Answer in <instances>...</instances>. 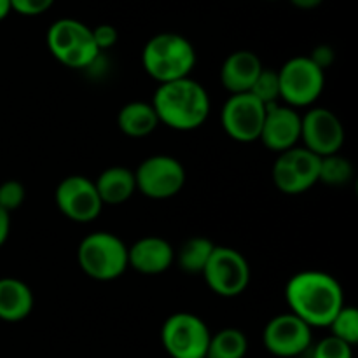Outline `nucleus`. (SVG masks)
Here are the masks:
<instances>
[{
	"label": "nucleus",
	"mask_w": 358,
	"mask_h": 358,
	"mask_svg": "<svg viewBox=\"0 0 358 358\" xmlns=\"http://www.w3.org/2000/svg\"><path fill=\"white\" fill-rule=\"evenodd\" d=\"M136 191L149 199L175 198L185 185V168L177 157L156 154L138 164L135 171Z\"/></svg>",
	"instance_id": "9"
},
{
	"label": "nucleus",
	"mask_w": 358,
	"mask_h": 358,
	"mask_svg": "<svg viewBox=\"0 0 358 358\" xmlns=\"http://www.w3.org/2000/svg\"><path fill=\"white\" fill-rule=\"evenodd\" d=\"M55 201L66 219L80 224L94 220L103 208L94 180L84 175H70L63 178L56 187Z\"/></svg>",
	"instance_id": "13"
},
{
	"label": "nucleus",
	"mask_w": 358,
	"mask_h": 358,
	"mask_svg": "<svg viewBox=\"0 0 358 358\" xmlns=\"http://www.w3.org/2000/svg\"><path fill=\"white\" fill-rule=\"evenodd\" d=\"M355 168L348 157L341 154L320 157V171H318V182L331 187H343L353 180Z\"/></svg>",
	"instance_id": "23"
},
{
	"label": "nucleus",
	"mask_w": 358,
	"mask_h": 358,
	"mask_svg": "<svg viewBox=\"0 0 358 358\" xmlns=\"http://www.w3.org/2000/svg\"><path fill=\"white\" fill-rule=\"evenodd\" d=\"M117 126L129 138H143L156 131L159 119L149 101H129L119 110Z\"/></svg>",
	"instance_id": "19"
},
{
	"label": "nucleus",
	"mask_w": 358,
	"mask_h": 358,
	"mask_svg": "<svg viewBox=\"0 0 358 358\" xmlns=\"http://www.w3.org/2000/svg\"><path fill=\"white\" fill-rule=\"evenodd\" d=\"M77 262L84 275L96 282H112L128 269V247L114 233L94 231L77 247Z\"/></svg>",
	"instance_id": "4"
},
{
	"label": "nucleus",
	"mask_w": 358,
	"mask_h": 358,
	"mask_svg": "<svg viewBox=\"0 0 358 358\" xmlns=\"http://www.w3.org/2000/svg\"><path fill=\"white\" fill-rule=\"evenodd\" d=\"M45 44L52 58L69 69H87L100 56L91 28L73 17H59L51 23Z\"/></svg>",
	"instance_id": "5"
},
{
	"label": "nucleus",
	"mask_w": 358,
	"mask_h": 358,
	"mask_svg": "<svg viewBox=\"0 0 358 358\" xmlns=\"http://www.w3.org/2000/svg\"><path fill=\"white\" fill-rule=\"evenodd\" d=\"M210 336L205 320L185 311L168 317L161 327V343L170 358H206Z\"/></svg>",
	"instance_id": "7"
},
{
	"label": "nucleus",
	"mask_w": 358,
	"mask_h": 358,
	"mask_svg": "<svg viewBox=\"0 0 358 358\" xmlns=\"http://www.w3.org/2000/svg\"><path fill=\"white\" fill-rule=\"evenodd\" d=\"M287 163L290 164L292 171L303 187L310 191L315 184H318V171H320V157L304 147H292V149L282 152Z\"/></svg>",
	"instance_id": "22"
},
{
	"label": "nucleus",
	"mask_w": 358,
	"mask_h": 358,
	"mask_svg": "<svg viewBox=\"0 0 358 358\" xmlns=\"http://www.w3.org/2000/svg\"><path fill=\"white\" fill-rule=\"evenodd\" d=\"M175 262V248L161 236H143L128 247V268L140 275H161Z\"/></svg>",
	"instance_id": "15"
},
{
	"label": "nucleus",
	"mask_w": 358,
	"mask_h": 358,
	"mask_svg": "<svg viewBox=\"0 0 358 358\" xmlns=\"http://www.w3.org/2000/svg\"><path fill=\"white\" fill-rule=\"evenodd\" d=\"M289 2L292 3V6L296 7V9L313 10V9H317V7H320L324 0H289Z\"/></svg>",
	"instance_id": "33"
},
{
	"label": "nucleus",
	"mask_w": 358,
	"mask_h": 358,
	"mask_svg": "<svg viewBox=\"0 0 358 358\" xmlns=\"http://www.w3.org/2000/svg\"><path fill=\"white\" fill-rule=\"evenodd\" d=\"M280 100L296 108L311 107L325 87V72L308 56H294L278 70Z\"/></svg>",
	"instance_id": "6"
},
{
	"label": "nucleus",
	"mask_w": 358,
	"mask_h": 358,
	"mask_svg": "<svg viewBox=\"0 0 358 358\" xmlns=\"http://www.w3.org/2000/svg\"><path fill=\"white\" fill-rule=\"evenodd\" d=\"M269 2H273V0H269Z\"/></svg>",
	"instance_id": "35"
},
{
	"label": "nucleus",
	"mask_w": 358,
	"mask_h": 358,
	"mask_svg": "<svg viewBox=\"0 0 358 358\" xmlns=\"http://www.w3.org/2000/svg\"><path fill=\"white\" fill-rule=\"evenodd\" d=\"M150 103L156 110L159 124L175 131H192L201 128L212 110L208 91L191 77L159 84Z\"/></svg>",
	"instance_id": "2"
},
{
	"label": "nucleus",
	"mask_w": 358,
	"mask_h": 358,
	"mask_svg": "<svg viewBox=\"0 0 358 358\" xmlns=\"http://www.w3.org/2000/svg\"><path fill=\"white\" fill-rule=\"evenodd\" d=\"M27 198V189L20 180H6L0 184V208L6 212H14L20 208Z\"/></svg>",
	"instance_id": "28"
},
{
	"label": "nucleus",
	"mask_w": 358,
	"mask_h": 358,
	"mask_svg": "<svg viewBox=\"0 0 358 358\" xmlns=\"http://www.w3.org/2000/svg\"><path fill=\"white\" fill-rule=\"evenodd\" d=\"M262 69L261 58L254 51L240 49L224 59L220 66V83L231 94L248 93Z\"/></svg>",
	"instance_id": "16"
},
{
	"label": "nucleus",
	"mask_w": 358,
	"mask_h": 358,
	"mask_svg": "<svg viewBox=\"0 0 358 358\" xmlns=\"http://www.w3.org/2000/svg\"><path fill=\"white\" fill-rule=\"evenodd\" d=\"M248 93L254 94L259 101H262V103L268 105V107L269 105L280 103L278 70L262 69Z\"/></svg>",
	"instance_id": "25"
},
{
	"label": "nucleus",
	"mask_w": 358,
	"mask_h": 358,
	"mask_svg": "<svg viewBox=\"0 0 358 358\" xmlns=\"http://www.w3.org/2000/svg\"><path fill=\"white\" fill-rule=\"evenodd\" d=\"M313 329L294 313H282L266 324L262 341L273 357L296 358L306 353L313 343Z\"/></svg>",
	"instance_id": "12"
},
{
	"label": "nucleus",
	"mask_w": 358,
	"mask_h": 358,
	"mask_svg": "<svg viewBox=\"0 0 358 358\" xmlns=\"http://www.w3.org/2000/svg\"><path fill=\"white\" fill-rule=\"evenodd\" d=\"M261 140L273 152H285L301 142V112L283 103L269 105Z\"/></svg>",
	"instance_id": "14"
},
{
	"label": "nucleus",
	"mask_w": 358,
	"mask_h": 358,
	"mask_svg": "<svg viewBox=\"0 0 358 358\" xmlns=\"http://www.w3.org/2000/svg\"><path fill=\"white\" fill-rule=\"evenodd\" d=\"M201 275L213 294L220 297H236L247 290L252 273L247 257L240 250L215 245Z\"/></svg>",
	"instance_id": "8"
},
{
	"label": "nucleus",
	"mask_w": 358,
	"mask_h": 358,
	"mask_svg": "<svg viewBox=\"0 0 358 358\" xmlns=\"http://www.w3.org/2000/svg\"><path fill=\"white\" fill-rule=\"evenodd\" d=\"M285 299L290 313L310 325L325 329L345 306V292L338 280L324 271H301L289 280Z\"/></svg>",
	"instance_id": "1"
},
{
	"label": "nucleus",
	"mask_w": 358,
	"mask_h": 358,
	"mask_svg": "<svg viewBox=\"0 0 358 358\" xmlns=\"http://www.w3.org/2000/svg\"><path fill=\"white\" fill-rule=\"evenodd\" d=\"M248 352V339L243 331L227 327L210 336L206 358H245Z\"/></svg>",
	"instance_id": "21"
},
{
	"label": "nucleus",
	"mask_w": 358,
	"mask_h": 358,
	"mask_svg": "<svg viewBox=\"0 0 358 358\" xmlns=\"http://www.w3.org/2000/svg\"><path fill=\"white\" fill-rule=\"evenodd\" d=\"M268 105L254 94H231L220 112V122L229 138L240 143H252L261 138Z\"/></svg>",
	"instance_id": "10"
},
{
	"label": "nucleus",
	"mask_w": 358,
	"mask_h": 358,
	"mask_svg": "<svg viewBox=\"0 0 358 358\" xmlns=\"http://www.w3.org/2000/svg\"><path fill=\"white\" fill-rule=\"evenodd\" d=\"M308 58H310L311 62L318 66V69H322L325 72V70H327L329 66L334 63L336 52L329 44H318L317 48L311 51V55L308 56Z\"/></svg>",
	"instance_id": "31"
},
{
	"label": "nucleus",
	"mask_w": 358,
	"mask_h": 358,
	"mask_svg": "<svg viewBox=\"0 0 358 358\" xmlns=\"http://www.w3.org/2000/svg\"><path fill=\"white\" fill-rule=\"evenodd\" d=\"M311 358H353V346L327 336L313 346Z\"/></svg>",
	"instance_id": "27"
},
{
	"label": "nucleus",
	"mask_w": 358,
	"mask_h": 358,
	"mask_svg": "<svg viewBox=\"0 0 358 358\" xmlns=\"http://www.w3.org/2000/svg\"><path fill=\"white\" fill-rule=\"evenodd\" d=\"M93 31V38H94V44H96L98 51H105V49H110L117 44V38H119V31L117 28L112 27V24H98V27L91 28Z\"/></svg>",
	"instance_id": "30"
},
{
	"label": "nucleus",
	"mask_w": 358,
	"mask_h": 358,
	"mask_svg": "<svg viewBox=\"0 0 358 358\" xmlns=\"http://www.w3.org/2000/svg\"><path fill=\"white\" fill-rule=\"evenodd\" d=\"M212 240L205 236H194L189 238L187 241L182 243V247L175 252V261H177L178 268L191 275H201L205 266L208 264L210 257L213 254Z\"/></svg>",
	"instance_id": "20"
},
{
	"label": "nucleus",
	"mask_w": 358,
	"mask_h": 358,
	"mask_svg": "<svg viewBox=\"0 0 358 358\" xmlns=\"http://www.w3.org/2000/svg\"><path fill=\"white\" fill-rule=\"evenodd\" d=\"M273 184L276 185L278 191H282L283 194H303L306 192V189L303 187V184L299 182V178L296 177V173L292 171L290 164L287 163L285 157L282 154H278L275 164H273Z\"/></svg>",
	"instance_id": "26"
},
{
	"label": "nucleus",
	"mask_w": 358,
	"mask_h": 358,
	"mask_svg": "<svg viewBox=\"0 0 358 358\" xmlns=\"http://www.w3.org/2000/svg\"><path fill=\"white\" fill-rule=\"evenodd\" d=\"M55 0H10V10L21 16H41L49 10Z\"/></svg>",
	"instance_id": "29"
},
{
	"label": "nucleus",
	"mask_w": 358,
	"mask_h": 358,
	"mask_svg": "<svg viewBox=\"0 0 358 358\" xmlns=\"http://www.w3.org/2000/svg\"><path fill=\"white\" fill-rule=\"evenodd\" d=\"M301 140L304 149L318 157L339 154L345 145V126L331 108L310 107L301 114Z\"/></svg>",
	"instance_id": "11"
},
{
	"label": "nucleus",
	"mask_w": 358,
	"mask_h": 358,
	"mask_svg": "<svg viewBox=\"0 0 358 358\" xmlns=\"http://www.w3.org/2000/svg\"><path fill=\"white\" fill-rule=\"evenodd\" d=\"M196 59L198 56L192 42L173 31H163L150 37L142 51L143 70L159 84L191 76Z\"/></svg>",
	"instance_id": "3"
},
{
	"label": "nucleus",
	"mask_w": 358,
	"mask_h": 358,
	"mask_svg": "<svg viewBox=\"0 0 358 358\" xmlns=\"http://www.w3.org/2000/svg\"><path fill=\"white\" fill-rule=\"evenodd\" d=\"M94 187L103 206L122 205L136 192L135 173L126 166H110L98 175Z\"/></svg>",
	"instance_id": "18"
},
{
	"label": "nucleus",
	"mask_w": 358,
	"mask_h": 358,
	"mask_svg": "<svg viewBox=\"0 0 358 358\" xmlns=\"http://www.w3.org/2000/svg\"><path fill=\"white\" fill-rule=\"evenodd\" d=\"M332 338L339 339V341L346 343L350 346H355L358 343V311L353 306H343L338 311L334 318H332L331 325Z\"/></svg>",
	"instance_id": "24"
},
{
	"label": "nucleus",
	"mask_w": 358,
	"mask_h": 358,
	"mask_svg": "<svg viewBox=\"0 0 358 358\" xmlns=\"http://www.w3.org/2000/svg\"><path fill=\"white\" fill-rule=\"evenodd\" d=\"M10 13V0H0V21L6 20Z\"/></svg>",
	"instance_id": "34"
},
{
	"label": "nucleus",
	"mask_w": 358,
	"mask_h": 358,
	"mask_svg": "<svg viewBox=\"0 0 358 358\" xmlns=\"http://www.w3.org/2000/svg\"><path fill=\"white\" fill-rule=\"evenodd\" d=\"M10 234V213L6 212L3 208H0V247L6 245V241L9 240Z\"/></svg>",
	"instance_id": "32"
},
{
	"label": "nucleus",
	"mask_w": 358,
	"mask_h": 358,
	"mask_svg": "<svg viewBox=\"0 0 358 358\" xmlns=\"http://www.w3.org/2000/svg\"><path fill=\"white\" fill-rule=\"evenodd\" d=\"M34 292L20 278H0V320L17 324L30 317L34 310Z\"/></svg>",
	"instance_id": "17"
}]
</instances>
